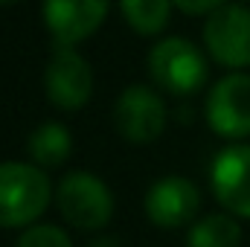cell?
<instances>
[{
  "instance_id": "1",
  "label": "cell",
  "mask_w": 250,
  "mask_h": 247,
  "mask_svg": "<svg viewBox=\"0 0 250 247\" xmlns=\"http://www.w3.org/2000/svg\"><path fill=\"white\" fill-rule=\"evenodd\" d=\"M53 198V184L32 163H0V227H32Z\"/></svg>"
},
{
  "instance_id": "2",
  "label": "cell",
  "mask_w": 250,
  "mask_h": 247,
  "mask_svg": "<svg viewBox=\"0 0 250 247\" xmlns=\"http://www.w3.org/2000/svg\"><path fill=\"white\" fill-rule=\"evenodd\" d=\"M148 73L157 82V87L175 93V96H189L204 87L209 67L204 53L187 41V38H163L151 47L148 53Z\"/></svg>"
},
{
  "instance_id": "3",
  "label": "cell",
  "mask_w": 250,
  "mask_h": 247,
  "mask_svg": "<svg viewBox=\"0 0 250 247\" xmlns=\"http://www.w3.org/2000/svg\"><path fill=\"white\" fill-rule=\"evenodd\" d=\"M56 204L76 230H102L114 215V195L105 181L90 172H70L56 189Z\"/></svg>"
},
{
  "instance_id": "4",
  "label": "cell",
  "mask_w": 250,
  "mask_h": 247,
  "mask_svg": "<svg viewBox=\"0 0 250 247\" xmlns=\"http://www.w3.org/2000/svg\"><path fill=\"white\" fill-rule=\"evenodd\" d=\"M204 44L221 67H250V9L227 3L204 23Z\"/></svg>"
},
{
  "instance_id": "5",
  "label": "cell",
  "mask_w": 250,
  "mask_h": 247,
  "mask_svg": "<svg viewBox=\"0 0 250 247\" xmlns=\"http://www.w3.org/2000/svg\"><path fill=\"white\" fill-rule=\"evenodd\" d=\"M47 99L62 111H79L93 96V70L73 47H59L44 73Z\"/></svg>"
},
{
  "instance_id": "6",
  "label": "cell",
  "mask_w": 250,
  "mask_h": 247,
  "mask_svg": "<svg viewBox=\"0 0 250 247\" xmlns=\"http://www.w3.org/2000/svg\"><path fill=\"white\" fill-rule=\"evenodd\" d=\"M207 123L218 137H250V76H224L207 96Z\"/></svg>"
},
{
  "instance_id": "7",
  "label": "cell",
  "mask_w": 250,
  "mask_h": 247,
  "mask_svg": "<svg viewBox=\"0 0 250 247\" xmlns=\"http://www.w3.org/2000/svg\"><path fill=\"white\" fill-rule=\"evenodd\" d=\"M114 123L128 143H151L166 128V105L151 87L131 84L117 99Z\"/></svg>"
},
{
  "instance_id": "8",
  "label": "cell",
  "mask_w": 250,
  "mask_h": 247,
  "mask_svg": "<svg viewBox=\"0 0 250 247\" xmlns=\"http://www.w3.org/2000/svg\"><path fill=\"white\" fill-rule=\"evenodd\" d=\"M111 0H44V23L59 47L90 38L108 15Z\"/></svg>"
},
{
  "instance_id": "9",
  "label": "cell",
  "mask_w": 250,
  "mask_h": 247,
  "mask_svg": "<svg viewBox=\"0 0 250 247\" xmlns=\"http://www.w3.org/2000/svg\"><path fill=\"white\" fill-rule=\"evenodd\" d=\"M212 192L230 215L250 218V145H230L212 160Z\"/></svg>"
},
{
  "instance_id": "10",
  "label": "cell",
  "mask_w": 250,
  "mask_h": 247,
  "mask_svg": "<svg viewBox=\"0 0 250 247\" xmlns=\"http://www.w3.org/2000/svg\"><path fill=\"white\" fill-rule=\"evenodd\" d=\"M198 206H201L198 189H195L192 181L181 178V175L160 178L157 184L148 189V195H146V212L163 230L184 227L187 221H192Z\"/></svg>"
},
{
  "instance_id": "11",
  "label": "cell",
  "mask_w": 250,
  "mask_h": 247,
  "mask_svg": "<svg viewBox=\"0 0 250 247\" xmlns=\"http://www.w3.org/2000/svg\"><path fill=\"white\" fill-rule=\"evenodd\" d=\"M73 151V137L62 123L38 125L29 137V154L38 163V169H56Z\"/></svg>"
},
{
  "instance_id": "12",
  "label": "cell",
  "mask_w": 250,
  "mask_h": 247,
  "mask_svg": "<svg viewBox=\"0 0 250 247\" xmlns=\"http://www.w3.org/2000/svg\"><path fill=\"white\" fill-rule=\"evenodd\" d=\"M189 247H239L242 227L233 215H207L189 230Z\"/></svg>"
},
{
  "instance_id": "13",
  "label": "cell",
  "mask_w": 250,
  "mask_h": 247,
  "mask_svg": "<svg viewBox=\"0 0 250 247\" xmlns=\"http://www.w3.org/2000/svg\"><path fill=\"white\" fill-rule=\"evenodd\" d=\"M123 18L137 35H160L169 23L172 0H120Z\"/></svg>"
},
{
  "instance_id": "14",
  "label": "cell",
  "mask_w": 250,
  "mask_h": 247,
  "mask_svg": "<svg viewBox=\"0 0 250 247\" xmlns=\"http://www.w3.org/2000/svg\"><path fill=\"white\" fill-rule=\"evenodd\" d=\"M15 247H73V242L56 224H32Z\"/></svg>"
},
{
  "instance_id": "15",
  "label": "cell",
  "mask_w": 250,
  "mask_h": 247,
  "mask_svg": "<svg viewBox=\"0 0 250 247\" xmlns=\"http://www.w3.org/2000/svg\"><path fill=\"white\" fill-rule=\"evenodd\" d=\"M181 12H187V15H212L215 9H221V6H227V0H172Z\"/></svg>"
},
{
  "instance_id": "16",
  "label": "cell",
  "mask_w": 250,
  "mask_h": 247,
  "mask_svg": "<svg viewBox=\"0 0 250 247\" xmlns=\"http://www.w3.org/2000/svg\"><path fill=\"white\" fill-rule=\"evenodd\" d=\"M87 247H120V245H117V239H111V236H102V239L90 242Z\"/></svg>"
},
{
  "instance_id": "17",
  "label": "cell",
  "mask_w": 250,
  "mask_h": 247,
  "mask_svg": "<svg viewBox=\"0 0 250 247\" xmlns=\"http://www.w3.org/2000/svg\"><path fill=\"white\" fill-rule=\"evenodd\" d=\"M9 3H18V0H0V6H9Z\"/></svg>"
}]
</instances>
